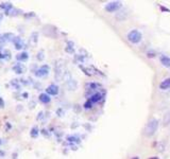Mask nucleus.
<instances>
[{
  "label": "nucleus",
  "instance_id": "obj_22",
  "mask_svg": "<svg viewBox=\"0 0 170 159\" xmlns=\"http://www.w3.org/2000/svg\"><path fill=\"white\" fill-rule=\"evenodd\" d=\"M36 57H37V60H41H41H44V58H45V53H44V51H38V53H37V56H36Z\"/></svg>",
  "mask_w": 170,
  "mask_h": 159
},
{
  "label": "nucleus",
  "instance_id": "obj_24",
  "mask_svg": "<svg viewBox=\"0 0 170 159\" xmlns=\"http://www.w3.org/2000/svg\"><path fill=\"white\" fill-rule=\"evenodd\" d=\"M41 118H44V111H39L38 116H37V120H41Z\"/></svg>",
  "mask_w": 170,
  "mask_h": 159
},
{
  "label": "nucleus",
  "instance_id": "obj_6",
  "mask_svg": "<svg viewBox=\"0 0 170 159\" xmlns=\"http://www.w3.org/2000/svg\"><path fill=\"white\" fill-rule=\"evenodd\" d=\"M103 96H104L103 92L96 91V92H94L92 96H90L89 100L92 102V103H99L100 101H102V100H103Z\"/></svg>",
  "mask_w": 170,
  "mask_h": 159
},
{
  "label": "nucleus",
  "instance_id": "obj_4",
  "mask_svg": "<svg viewBox=\"0 0 170 159\" xmlns=\"http://www.w3.org/2000/svg\"><path fill=\"white\" fill-rule=\"evenodd\" d=\"M121 7H122V2H120V1H111V2L105 4L104 9L109 13H113L116 12V11H119Z\"/></svg>",
  "mask_w": 170,
  "mask_h": 159
},
{
  "label": "nucleus",
  "instance_id": "obj_29",
  "mask_svg": "<svg viewBox=\"0 0 170 159\" xmlns=\"http://www.w3.org/2000/svg\"><path fill=\"white\" fill-rule=\"evenodd\" d=\"M1 18H2V17H1V15H0V20H1Z\"/></svg>",
  "mask_w": 170,
  "mask_h": 159
},
{
  "label": "nucleus",
  "instance_id": "obj_28",
  "mask_svg": "<svg viewBox=\"0 0 170 159\" xmlns=\"http://www.w3.org/2000/svg\"><path fill=\"white\" fill-rule=\"evenodd\" d=\"M132 159H139L138 157H134V158H132Z\"/></svg>",
  "mask_w": 170,
  "mask_h": 159
},
{
  "label": "nucleus",
  "instance_id": "obj_7",
  "mask_svg": "<svg viewBox=\"0 0 170 159\" xmlns=\"http://www.w3.org/2000/svg\"><path fill=\"white\" fill-rule=\"evenodd\" d=\"M128 15H129L128 10H126V9H121V10H119L118 13L116 14V19L119 20V21H123V20H126V18H128Z\"/></svg>",
  "mask_w": 170,
  "mask_h": 159
},
{
  "label": "nucleus",
  "instance_id": "obj_23",
  "mask_svg": "<svg viewBox=\"0 0 170 159\" xmlns=\"http://www.w3.org/2000/svg\"><path fill=\"white\" fill-rule=\"evenodd\" d=\"M92 102L90 101V100H88V101H86L85 102V104H84V108H86V109H89V108H92Z\"/></svg>",
  "mask_w": 170,
  "mask_h": 159
},
{
  "label": "nucleus",
  "instance_id": "obj_15",
  "mask_svg": "<svg viewBox=\"0 0 170 159\" xmlns=\"http://www.w3.org/2000/svg\"><path fill=\"white\" fill-rule=\"evenodd\" d=\"M160 88L162 90H166V89H168V88H170V77L164 80L163 82L160 83Z\"/></svg>",
  "mask_w": 170,
  "mask_h": 159
},
{
  "label": "nucleus",
  "instance_id": "obj_8",
  "mask_svg": "<svg viewBox=\"0 0 170 159\" xmlns=\"http://www.w3.org/2000/svg\"><path fill=\"white\" fill-rule=\"evenodd\" d=\"M46 92L49 96H56L58 93V87L55 84H51L46 88Z\"/></svg>",
  "mask_w": 170,
  "mask_h": 159
},
{
  "label": "nucleus",
  "instance_id": "obj_13",
  "mask_svg": "<svg viewBox=\"0 0 170 159\" xmlns=\"http://www.w3.org/2000/svg\"><path fill=\"white\" fill-rule=\"evenodd\" d=\"M37 40H38V33L37 32H33L30 36V45L31 46H35L37 43Z\"/></svg>",
  "mask_w": 170,
  "mask_h": 159
},
{
  "label": "nucleus",
  "instance_id": "obj_16",
  "mask_svg": "<svg viewBox=\"0 0 170 159\" xmlns=\"http://www.w3.org/2000/svg\"><path fill=\"white\" fill-rule=\"evenodd\" d=\"M65 51L67 53L75 52V43H73V41H68L67 46H66V48H65Z\"/></svg>",
  "mask_w": 170,
  "mask_h": 159
},
{
  "label": "nucleus",
  "instance_id": "obj_1",
  "mask_svg": "<svg viewBox=\"0 0 170 159\" xmlns=\"http://www.w3.org/2000/svg\"><path fill=\"white\" fill-rule=\"evenodd\" d=\"M158 127V120L155 118H151L150 120L148 121V123L145 126V130H143V134L147 137H152L155 132L157 130Z\"/></svg>",
  "mask_w": 170,
  "mask_h": 159
},
{
  "label": "nucleus",
  "instance_id": "obj_10",
  "mask_svg": "<svg viewBox=\"0 0 170 159\" xmlns=\"http://www.w3.org/2000/svg\"><path fill=\"white\" fill-rule=\"evenodd\" d=\"M160 64L166 68H170V57L167 55H160Z\"/></svg>",
  "mask_w": 170,
  "mask_h": 159
},
{
  "label": "nucleus",
  "instance_id": "obj_19",
  "mask_svg": "<svg viewBox=\"0 0 170 159\" xmlns=\"http://www.w3.org/2000/svg\"><path fill=\"white\" fill-rule=\"evenodd\" d=\"M88 87H89V90L96 91V89H98V88H101V85H100L99 83H90V84L88 85Z\"/></svg>",
  "mask_w": 170,
  "mask_h": 159
},
{
  "label": "nucleus",
  "instance_id": "obj_9",
  "mask_svg": "<svg viewBox=\"0 0 170 159\" xmlns=\"http://www.w3.org/2000/svg\"><path fill=\"white\" fill-rule=\"evenodd\" d=\"M13 71H14L15 73H17V74H22V73L26 71V67H24L22 64L20 63H16L14 66L12 67Z\"/></svg>",
  "mask_w": 170,
  "mask_h": 159
},
{
  "label": "nucleus",
  "instance_id": "obj_18",
  "mask_svg": "<svg viewBox=\"0 0 170 159\" xmlns=\"http://www.w3.org/2000/svg\"><path fill=\"white\" fill-rule=\"evenodd\" d=\"M163 124H164V126H167V125H169V124H170V111H168L165 116H164Z\"/></svg>",
  "mask_w": 170,
  "mask_h": 159
},
{
  "label": "nucleus",
  "instance_id": "obj_2",
  "mask_svg": "<svg viewBox=\"0 0 170 159\" xmlns=\"http://www.w3.org/2000/svg\"><path fill=\"white\" fill-rule=\"evenodd\" d=\"M55 80L56 81H60L64 77L65 75V64H64V60H56L55 63Z\"/></svg>",
  "mask_w": 170,
  "mask_h": 159
},
{
  "label": "nucleus",
  "instance_id": "obj_27",
  "mask_svg": "<svg viewBox=\"0 0 170 159\" xmlns=\"http://www.w3.org/2000/svg\"><path fill=\"white\" fill-rule=\"evenodd\" d=\"M149 159H158L157 157H151V158H149Z\"/></svg>",
  "mask_w": 170,
  "mask_h": 159
},
{
  "label": "nucleus",
  "instance_id": "obj_5",
  "mask_svg": "<svg viewBox=\"0 0 170 159\" xmlns=\"http://www.w3.org/2000/svg\"><path fill=\"white\" fill-rule=\"evenodd\" d=\"M49 72H50V67L48 65H43L38 69L35 70V77H39V79H44V77H48Z\"/></svg>",
  "mask_w": 170,
  "mask_h": 159
},
{
  "label": "nucleus",
  "instance_id": "obj_26",
  "mask_svg": "<svg viewBox=\"0 0 170 159\" xmlns=\"http://www.w3.org/2000/svg\"><path fill=\"white\" fill-rule=\"evenodd\" d=\"M160 10H162V11H166V12H170L168 9H166V7H160Z\"/></svg>",
  "mask_w": 170,
  "mask_h": 159
},
{
  "label": "nucleus",
  "instance_id": "obj_17",
  "mask_svg": "<svg viewBox=\"0 0 170 159\" xmlns=\"http://www.w3.org/2000/svg\"><path fill=\"white\" fill-rule=\"evenodd\" d=\"M14 43H15V48L16 49H21L24 47V43H22L21 38L20 37H15L14 38Z\"/></svg>",
  "mask_w": 170,
  "mask_h": 159
},
{
  "label": "nucleus",
  "instance_id": "obj_12",
  "mask_svg": "<svg viewBox=\"0 0 170 159\" xmlns=\"http://www.w3.org/2000/svg\"><path fill=\"white\" fill-rule=\"evenodd\" d=\"M28 58H29V54H28L26 51L20 52L19 54L16 55V60H18V62H26V60H28Z\"/></svg>",
  "mask_w": 170,
  "mask_h": 159
},
{
  "label": "nucleus",
  "instance_id": "obj_25",
  "mask_svg": "<svg viewBox=\"0 0 170 159\" xmlns=\"http://www.w3.org/2000/svg\"><path fill=\"white\" fill-rule=\"evenodd\" d=\"M4 106V102H3L2 98H0V107H3Z\"/></svg>",
  "mask_w": 170,
  "mask_h": 159
},
{
  "label": "nucleus",
  "instance_id": "obj_21",
  "mask_svg": "<svg viewBox=\"0 0 170 159\" xmlns=\"http://www.w3.org/2000/svg\"><path fill=\"white\" fill-rule=\"evenodd\" d=\"M67 141L68 142H78L79 138L77 136H69V137H67Z\"/></svg>",
  "mask_w": 170,
  "mask_h": 159
},
{
  "label": "nucleus",
  "instance_id": "obj_14",
  "mask_svg": "<svg viewBox=\"0 0 170 159\" xmlns=\"http://www.w3.org/2000/svg\"><path fill=\"white\" fill-rule=\"evenodd\" d=\"M39 101L44 104H48L49 102L51 101V98H50V96L47 93H41L39 94Z\"/></svg>",
  "mask_w": 170,
  "mask_h": 159
},
{
  "label": "nucleus",
  "instance_id": "obj_11",
  "mask_svg": "<svg viewBox=\"0 0 170 159\" xmlns=\"http://www.w3.org/2000/svg\"><path fill=\"white\" fill-rule=\"evenodd\" d=\"M66 86H67L68 90H75L77 89V87H78V83H77L75 80L71 79L66 82Z\"/></svg>",
  "mask_w": 170,
  "mask_h": 159
},
{
  "label": "nucleus",
  "instance_id": "obj_20",
  "mask_svg": "<svg viewBox=\"0 0 170 159\" xmlns=\"http://www.w3.org/2000/svg\"><path fill=\"white\" fill-rule=\"evenodd\" d=\"M30 135H31L32 138H36L38 136V128L36 126H34L33 128L31 130V132H30Z\"/></svg>",
  "mask_w": 170,
  "mask_h": 159
},
{
  "label": "nucleus",
  "instance_id": "obj_3",
  "mask_svg": "<svg viewBox=\"0 0 170 159\" xmlns=\"http://www.w3.org/2000/svg\"><path fill=\"white\" fill-rule=\"evenodd\" d=\"M128 39L129 41H131L132 43L136 45V43H139L143 39V35L138 30H132L128 33Z\"/></svg>",
  "mask_w": 170,
  "mask_h": 159
}]
</instances>
